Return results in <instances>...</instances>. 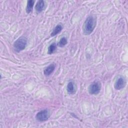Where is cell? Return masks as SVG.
<instances>
[{"label":"cell","mask_w":128,"mask_h":128,"mask_svg":"<svg viewBox=\"0 0 128 128\" xmlns=\"http://www.w3.org/2000/svg\"><path fill=\"white\" fill-rule=\"evenodd\" d=\"M96 24V20L93 16H88L84 21L83 25V32L86 35L91 34L94 30Z\"/></svg>","instance_id":"obj_1"},{"label":"cell","mask_w":128,"mask_h":128,"mask_svg":"<svg viewBox=\"0 0 128 128\" xmlns=\"http://www.w3.org/2000/svg\"><path fill=\"white\" fill-rule=\"evenodd\" d=\"M27 44V38L24 36H21L18 38L14 43V48L15 52H19L24 50Z\"/></svg>","instance_id":"obj_2"},{"label":"cell","mask_w":128,"mask_h":128,"mask_svg":"<svg viewBox=\"0 0 128 128\" xmlns=\"http://www.w3.org/2000/svg\"><path fill=\"white\" fill-rule=\"evenodd\" d=\"M101 89V84L99 82H94L88 87V92L90 94H98Z\"/></svg>","instance_id":"obj_3"},{"label":"cell","mask_w":128,"mask_h":128,"mask_svg":"<svg viewBox=\"0 0 128 128\" xmlns=\"http://www.w3.org/2000/svg\"><path fill=\"white\" fill-rule=\"evenodd\" d=\"M50 117L49 112L47 110H44L38 112L36 116V119L40 122H43L47 120Z\"/></svg>","instance_id":"obj_4"},{"label":"cell","mask_w":128,"mask_h":128,"mask_svg":"<svg viewBox=\"0 0 128 128\" xmlns=\"http://www.w3.org/2000/svg\"><path fill=\"white\" fill-rule=\"evenodd\" d=\"M126 84V80L125 78L122 77L120 76L119 78L117 79V80L116 81L114 86L115 89L117 90H120L122 88H123Z\"/></svg>","instance_id":"obj_5"},{"label":"cell","mask_w":128,"mask_h":128,"mask_svg":"<svg viewBox=\"0 0 128 128\" xmlns=\"http://www.w3.org/2000/svg\"><path fill=\"white\" fill-rule=\"evenodd\" d=\"M56 68V66L54 64H51L48 66H46L44 70V74L46 76H48L51 74Z\"/></svg>","instance_id":"obj_6"},{"label":"cell","mask_w":128,"mask_h":128,"mask_svg":"<svg viewBox=\"0 0 128 128\" xmlns=\"http://www.w3.org/2000/svg\"><path fill=\"white\" fill-rule=\"evenodd\" d=\"M44 2L42 0H38L36 4V5L35 6V9L38 12H42L44 8Z\"/></svg>","instance_id":"obj_7"},{"label":"cell","mask_w":128,"mask_h":128,"mask_svg":"<svg viewBox=\"0 0 128 128\" xmlns=\"http://www.w3.org/2000/svg\"><path fill=\"white\" fill-rule=\"evenodd\" d=\"M66 90L68 93L70 94H72L75 93L76 90L73 81H70L68 82L66 86Z\"/></svg>","instance_id":"obj_8"},{"label":"cell","mask_w":128,"mask_h":128,"mask_svg":"<svg viewBox=\"0 0 128 128\" xmlns=\"http://www.w3.org/2000/svg\"><path fill=\"white\" fill-rule=\"evenodd\" d=\"M62 26L60 24H58L54 28L52 32L50 34V36H55L56 35L59 34L62 31Z\"/></svg>","instance_id":"obj_9"},{"label":"cell","mask_w":128,"mask_h":128,"mask_svg":"<svg viewBox=\"0 0 128 128\" xmlns=\"http://www.w3.org/2000/svg\"><path fill=\"white\" fill-rule=\"evenodd\" d=\"M34 4V0H29L27 2V5L26 6V10L27 14H30L32 10V8Z\"/></svg>","instance_id":"obj_10"},{"label":"cell","mask_w":128,"mask_h":128,"mask_svg":"<svg viewBox=\"0 0 128 128\" xmlns=\"http://www.w3.org/2000/svg\"><path fill=\"white\" fill-rule=\"evenodd\" d=\"M56 48V45L55 42H53L51 44L50 46L48 48V54H52Z\"/></svg>","instance_id":"obj_11"},{"label":"cell","mask_w":128,"mask_h":128,"mask_svg":"<svg viewBox=\"0 0 128 128\" xmlns=\"http://www.w3.org/2000/svg\"><path fill=\"white\" fill-rule=\"evenodd\" d=\"M68 43V40L67 38L66 37H62L61 38V39L60 40V41L58 42L57 46L59 47L62 48L65 46Z\"/></svg>","instance_id":"obj_12"}]
</instances>
